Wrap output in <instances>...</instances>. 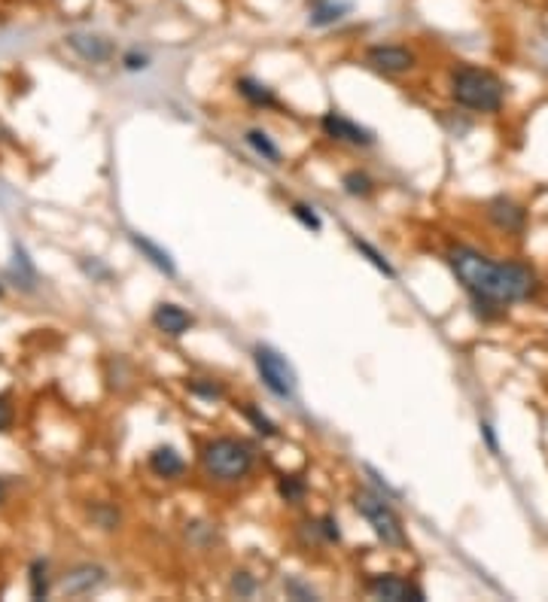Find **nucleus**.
<instances>
[{
  "label": "nucleus",
  "instance_id": "32",
  "mask_svg": "<svg viewBox=\"0 0 548 602\" xmlns=\"http://www.w3.org/2000/svg\"><path fill=\"white\" fill-rule=\"evenodd\" d=\"M0 293H4V289H0Z\"/></svg>",
  "mask_w": 548,
  "mask_h": 602
},
{
  "label": "nucleus",
  "instance_id": "2",
  "mask_svg": "<svg viewBox=\"0 0 548 602\" xmlns=\"http://www.w3.org/2000/svg\"><path fill=\"white\" fill-rule=\"evenodd\" d=\"M451 98L472 113H497L506 101V83L485 67H454L451 70Z\"/></svg>",
  "mask_w": 548,
  "mask_h": 602
},
{
  "label": "nucleus",
  "instance_id": "24",
  "mask_svg": "<svg viewBox=\"0 0 548 602\" xmlns=\"http://www.w3.org/2000/svg\"><path fill=\"white\" fill-rule=\"evenodd\" d=\"M293 217L299 219L305 228H311V232H320V228H323L320 217H317L314 207H308V204H293Z\"/></svg>",
  "mask_w": 548,
  "mask_h": 602
},
{
  "label": "nucleus",
  "instance_id": "13",
  "mask_svg": "<svg viewBox=\"0 0 548 602\" xmlns=\"http://www.w3.org/2000/svg\"><path fill=\"white\" fill-rule=\"evenodd\" d=\"M150 468H153L155 478L174 481V478H180V474L187 472V463H183V457L174 448H155L150 453Z\"/></svg>",
  "mask_w": 548,
  "mask_h": 602
},
{
  "label": "nucleus",
  "instance_id": "12",
  "mask_svg": "<svg viewBox=\"0 0 548 602\" xmlns=\"http://www.w3.org/2000/svg\"><path fill=\"white\" fill-rule=\"evenodd\" d=\"M98 584H104V569L101 566H77L73 572L64 575L62 590L71 593V597H83V593H92Z\"/></svg>",
  "mask_w": 548,
  "mask_h": 602
},
{
  "label": "nucleus",
  "instance_id": "6",
  "mask_svg": "<svg viewBox=\"0 0 548 602\" xmlns=\"http://www.w3.org/2000/svg\"><path fill=\"white\" fill-rule=\"evenodd\" d=\"M366 64L372 70L384 73V77H396V73H409L418 64V55L409 46H396V43H387V46H372L366 52Z\"/></svg>",
  "mask_w": 548,
  "mask_h": 602
},
{
  "label": "nucleus",
  "instance_id": "4",
  "mask_svg": "<svg viewBox=\"0 0 548 602\" xmlns=\"http://www.w3.org/2000/svg\"><path fill=\"white\" fill-rule=\"evenodd\" d=\"M353 508L360 511V517L372 526V532L387 548H396V551L409 548L405 526H403V520H399V515L394 511V505H390L387 496L372 493V490H357V493H353Z\"/></svg>",
  "mask_w": 548,
  "mask_h": 602
},
{
  "label": "nucleus",
  "instance_id": "22",
  "mask_svg": "<svg viewBox=\"0 0 548 602\" xmlns=\"http://www.w3.org/2000/svg\"><path fill=\"white\" fill-rule=\"evenodd\" d=\"M187 386H189L192 396H202V399H207V401L223 399V386H220L217 381H207V377H192V381H189Z\"/></svg>",
  "mask_w": 548,
  "mask_h": 602
},
{
  "label": "nucleus",
  "instance_id": "11",
  "mask_svg": "<svg viewBox=\"0 0 548 602\" xmlns=\"http://www.w3.org/2000/svg\"><path fill=\"white\" fill-rule=\"evenodd\" d=\"M68 46L77 52L83 62H92V64H101V62H110V55H113V46H110L104 37H98V34H83V31H77V34H71L68 37Z\"/></svg>",
  "mask_w": 548,
  "mask_h": 602
},
{
  "label": "nucleus",
  "instance_id": "26",
  "mask_svg": "<svg viewBox=\"0 0 548 602\" xmlns=\"http://www.w3.org/2000/svg\"><path fill=\"white\" fill-rule=\"evenodd\" d=\"M232 587L235 590L241 593V597H253V590H256V581L250 578V572H235V578H232Z\"/></svg>",
  "mask_w": 548,
  "mask_h": 602
},
{
  "label": "nucleus",
  "instance_id": "17",
  "mask_svg": "<svg viewBox=\"0 0 548 602\" xmlns=\"http://www.w3.org/2000/svg\"><path fill=\"white\" fill-rule=\"evenodd\" d=\"M244 140H247V144L253 146V153H256V155H262V159H265V161H271V165H280V159H284V155H280V146L274 144V140H271L265 131L250 128L247 134H244Z\"/></svg>",
  "mask_w": 548,
  "mask_h": 602
},
{
  "label": "nucleus",
  "instance_id": "14",
  "mask_svg": "<svg viewBox=\"0 0 548 602\" xmlns=\"http://www.w3.org/2000/svg\"><path fill=\"white\" fill-rule=\"evenodd\" d=\"M347 12H351V4H347V0H314L308 21L314 28H326V25H336V21H342Z\"/></svg>",
  "mask_w": 548,
  "mask_h": 602
},
{
  "label": "nucleus",
  "instance_id": "8",
  "mask_svg": "<svg viewBox=\"0 0 548 602\" xmlns=\"http://www.w3.org/2000/svg\"><path fill=\"white\" fill-rule=\"evenodd\" d=\"M320 128L326 137L338 140V144H351V146H372L375 144V134L369 128H362L353 119H347L342 113H326L320 119Z\"/></svg>",
  "mask_w": 548,
  "mask_h": 602
},
{
  "label": "nucleus",
  "instance_id": "30",
  "mask_svg": "<svg viewBox=\"0 0 548 602\" xmlns=\"http://www.w3.org/2000/svg\"><path fill=\"white\" fill-rule=\"evenodd\" d=\"M481 435L487 438V448H491L494 453H497V438H494V429L487 426V423H481Z\"/></svg>",
  "mask_w": 548,
  "mask_h": 602
},
{
  "label": "nucleus",
  "instance_id": "16",
  "mask_svg": "<svg viewBox=\"0 0 548 602\" xmlns=\"http://www.w3.org/2000/svg\"><path fill=\"white\" fill-rule=\"evenodd\" d=\"M131 243H135V247L144 252L146 259H150V262L159 268V271H165V274H177V268H174V262H171V256H168L165 250L162 247H155V243L150 241V237H140V235H131Z\"/></svg>",
  "mask_w": 548,
  "mask_h": 602
},
{
  "label": "nucleus",
  "instance_id": "18",
  "mask_svg": "<svg viewBox=\"0 0 548 602\" xmlns=\"http://www.w3.org/2000/svg\"><path fill=\"white\" fill-rule=\"evenodd\" d=\"M342 186L347 195H353V198H369L375 192V180L369 174H362V170H347L342 177Z\"/></svg>",
  "mask_w": 548,
  "mask_h": 602
},
{
  "label": "nucleus",
  "instance_id": "19",
  "mask_svg": "<svg viewBox=\"0 0 548 602\" xmlns=\"http://www.w3.org/2000/svg\"><path fill=\"white\" fill-rule=\"evenodd\" d=\"M278 493L284 502H302L308 493V484L302 478H295V474H284V478L278 481Z\"/></svg>",
  "mask_w": 548,
  "mask_h": 602
},
{
  "label": "nucleus",
  "instance_id": "28",
  "mask_svg": "<svg viewBox=\"0 0 548 602\" xmlns=\"http://www.w3.org/2000/svg\"><path fill=\"white\" fill-rule=\"evenodd\" d=\"M10 423H12V405H10V399H6V396H0V433H4V429H10Z\"/></svg>",
  "mask_w": 548,
  "mask_h": 602
},
{
  "label": "nucleus",
  "instance_id": "27",
  "mask_svg": "<svg viewBox=\"0 0 548 602\" xmlns=\"http://www.w3.org/2000/svg\"><path fill=\"white\" fill-rule=\"evenodd\" d=\"M320 532L326 541H338L342 539V530H338V520L336 517H323L320 520Z\"/></svg>",
  "mask_w": 548,
  "mask_h": 602
},
{
  "label": "nucleus",
  "instance_id": "15",
  "mask_svg": "<svg viewBox=\"0 0 548 602\" xmlns=\"http://www.w3.org/2000/svg\"><path fill=\"white\" fill-rule=\"evenodd\" d=\"M235 88H238V95L247 103H253V107H262V110H271L278 107V98H274V92L269 86H262L259 79L253 77H241L238 83H235Z\"/></svg>",
  "mask_w": 548,
  "mask_h": 602
},
{
  "label": "nucleus",
  "instance_id": "21",
  "mask_svg": "<svg viewBox=\"0 0 548 602\" xmlns=\"http://www.w3.org/2000/svg\"><path fill=\"white\" fill-rule=\"evenodd\" d=\"M353 247H357V250L362 252V256H369V262H372V265H375V268H378V271H381V274H387V277H396L394 265H390L387 259H384L381 252H378V250H375V247H372V243H369V241H360V237H353Z\"/></svg>",
  "mask_w": 548,
  "mask_h": 602
},
{
  "label": "nucleus",
  "instance_id": "25",
  "mask_svg": "<svg viewBox=\"0 0 548 602\" xmlns=\"http://www.w3.org/2000/svg\"><path fill=\"white\" fill-rule=\"evenodd\" d=\"M122 64H125V70H131V73H137V70H146L150 67V55L146 52H125V58H122Z\"/></svg>",
  "mask_w": 548,
  "mask_h": 602
},
{
  "label": "nucleus",
  "instance_id": "23",
  "mask_svg": "<svg viewBox=\"0 0 548 602\" xmlns=\"http://www.w3.org/2000/svg\"><path fill=\"white\" fill-rule=\"evenodd\" d=\"M244 417H247L250 423H253V429L259 435H265V438H271V435H278V426H274V423L265 417L262 411H259V408H253V405H244Z\"/></svg>",
  "mask_w": 548,
  "mask_h": 602
},
{
  "label": "nucleus",
  "instance_id": "10",
  "mask_svg": "<svg viewBox=\"0 0 548 602\" xmlns=\"http://www.w3.org/2000/svg\"><path fill=\"white\" fill-rule=\"evenodd\" d=\"M487 219H491L494 226L506 235H521L524 226H527V213H524V207L515 204V201H509V198H494L491 204H487Z\"/></svg>",
  "mask_w": 548,
  "mask_h": 602
},
{
  "label": "nucleus",
  "instance_id": "3",
  "mask_svg": "<svg viewBox=\"0 0 548 602\" xmlns=\"http://www.w3.org/2000/svg\"><path fill=\"white\" fill-rule=\"evenodd\" d=\"M256 466V453L241 438H211L202 448V468L211 481L220 484H238Z\"/></svg>",
  "mask_w": 548,
  "mask_h": 602
},
{
  "label": "nucleus",
  "instance_id": "9",
  "mask_svg": "<svg viewBox=\"0 0 548 602\" xmlns=\"http://www.w3.org/2000/svg\"><path fill=\"white\" fill-rule=\"evenodd\" d=\"M153 326L162 334H168V338H180V334H187L192 326H195V319H192L189 310H183L180 304L162 301L159 308L153 310Z\"/></svg>",
  "mask_w": 548,
  "mask_h": 602
},
{
  "label": "nucleus",
  "instance_id": "20",
  "mask_svg": "<svg viewBox=\"0 0 548 602\" xmlns=\"http://www.w3.org/2000/svg\"><path fill=\"white\" fill-rule=\"evenodd\" d=\"M46 593H49V566H46V560H34L31 563V597L46 599Z\"/></svg>",
  "mask_w": 548,
  "mask_h": 602
},
{
  "label": "nucleus",
  "instance_id": "29",
  "mask_svg": "<svg viewBox=\"0 0 548 602\" xmlns=\"http://www.w3.org/2000/svg\"><path fill=\"white\" fill-rule=\"evenodd\" d=\"M286 593H293V597H299V599H314V590L302 587L299 581H286Z\"/></svg>",
  "mask_w": 548,
  "mask_h": 602
},
{
  "label": "nucleus",
  "instance_id": "7",
  "mask_svg": "<svg viewBox=\"0 0 548 602\" xmlns=\"http://www.w3.org/2000/svg\"><path fill=\"white\" fill-rule=\"evenodd\" d=\"M366 587L375 599H387V602H424L427 599L424 590L403 575H372L366 581Z\"/></svg>",
  "mask_w": 548,
  "mask_h": 602
},
{
  "label": "nucleus",
  "instance_id": "5",
  "mask_svg": "<svg viewBox=\"0 0 548 602\" xmlns=\"http://www.w3.org/2000/svg\"><path fill=\"white\" fill-rule=\"evenodd\" d=\"M253 362H256V371H259V377H262V383L269 386V392H274L278 399H293L295 396V386H299V381H295V371L278 350L259 344L253 350Z\"/></svg>",
  "mask_w": 548,
  "mask_h": 602
},
{
  "label": "nucleus",
  "instance_id": "1",
  "mask_svg": "<svg viewBox=\"0 0 548 602\" xmlns=\"http://www.w3.org/2000/svg\"><path fill=\"white\" fill-rule=\"evenodd\" d=\"M448 265L466 293L476 299L478 308L502 310L506 304L527 301L539 289V277L530 265L494 262L491 256H485V252L472 247H454L448 252Z\"/></svg>",
  "mask_w": 548,
  "mask_h": 602
},
{
  "label": "nucleus",
  "instance_id": "31",
  "mask_svg": "<svg viewBox=\"0 0 548 602\" xmlns=\"http://www.w3.org/2000/svg\"><path fill=\"white\" fill-rule=\"evenodd\" d=\"M4 496H6V487H4V481H0V502H4Z\"/></svg>",
  "mask_w": 548,
  "mask_h": 602
}]
</instances>
